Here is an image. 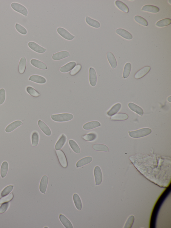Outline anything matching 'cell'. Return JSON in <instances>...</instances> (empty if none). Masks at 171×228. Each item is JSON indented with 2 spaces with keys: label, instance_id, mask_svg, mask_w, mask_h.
Masks as SVG:
<instances>
[{
  "label": "cell",
  "instance_id": "obj_1",
  "mask_svg": "<svg viewBox=\"0 0 171 228\" xmlns=\"http://www.w3.org/2000/svg\"><path fill=\"white\" fill-rule=\"evenodd\" d=\"M51 118L53 121L56 122H66L72 120L74 116L71 113H64L52 115Z\"/></svg>",
  "mask_w": 171,
  "mask_h": 228
},
{
  "label": "cell",
  "instance_id": "obj_2",
  "mask_svg": "<svg viewBox=\"0 0 171 228\" xmlns=\"http://www.w3.org/2000/svg\"><path fill=\"white\" fill-rule=\"evenodd\" d=\"M152 130L148 128H145L135 131L129 132V134L130 137L134 138H138L145 137L150 134Z\"/></svg>",
  "mask_w": 171,
  "mask_h": 228
},
{
  "label": "cell",
  "instance_id": "obj_3",
  "mask_svg": "<svg viewBox=\"0 0 171 228\" xmlns=\"http://www.w3.org/2000/svg\"><path fill=\"white\" fill-rule=\"evenodd\" d=\"M58 159L61 166L64 168H67L68 167V161L64 152L61 150L56 151Z\"/></svg>",
  "mask_w": 171,
  "mask_h": 228
},
{
  "label": "cell",
  "instance_id": "obj_4",
  "mask_svg": "<svg viewBox=\"0 0 171 228\" xmlns=\"http://www.w3.org/2000/svg\"><path fill=\"white\" fill-rule=\"evenodd\" d=\"M12 9L16 12L21 14L25 16L28 15V11L27 8L20 4L16 2H13L11 4Z\"/></svg>",
  "mask_w": 171,
  "mask_h": 228
},
{
  "label": "cell",
  "instance_id": "obj_5",
  "mask_svg": "<svg viewBox=\"0 0 171 228\" xmlns=\"http://www.w3.org/2000/svg\"><path fill=\"white\" fill-rule=\"evenodd\" d=\"M57 31L59 34L66 40H72L75 37L74 36L72 35L64 28L58 27L57 29Z\"/></svg>",
  "mask_w": 171,
  "mask_h": 228
},
{
  "label": "cell",
  "instance_id": "obj_6",
  "mask_svg": "<svg viewBox=\"0 0 171 228\" xmlns=\"http://www.w3.org/2000/svg\"><path fill=\"white\" fill-rule=\"evenodd\" d=\"M94 175L96 185H98L102 181V174L101 170L99 166H97L94 168Z\"/></svg>",
  "mask_w": 171,
  "mask_h": 228
},
{
  "label": "cell",
  "instance_id": "obj_7",
  "mask_svg": "<svg viewBox=\"0 0 171 228\" xmlns=\"http://www.w3.org/2000/svg\"><path fill=\"white\" fill-rule=\"evenodd\" d=\"M89 80L90 83L92 87H94L97 83V76L96 71L92 67L89 69Z\"/></svg>",
  "mask_w": 171,
  "mask_h": 228
},
{
  "label": "cell",
  "instance_id": "obj_8",
  "mask_svg": "<svg viewBox=\"0 0 171 228\" xmlns=\"http://www.w3.org/2000/svg\"><path fill=\"white\" fill-rule=\"evenodd\" d=\"M28 46L33 50L38 53H44L47 50L46 48L39 45V44L33 41H30L28 43Z\"/></svg>",
  "mask_w": 171,
  "mask_h": 228
},
{
  "label": "cell",
  "instance_id": "obj_9",
  "mask_svg": "<svg viewBox=\"0 0 171 228\" xmlns=\"http://www.w3.org/2000/svg\"><path fill=\"white\" fill-rule=\"evenodd\" d=\"M151 68L150 66H147L140 70L135 74L134 77L137 79L142 78L147 75L150 71Z\"/></svg>",
  "mask_w": 171,
  "mask_h": 228
},
{
  "label": "cell",
  "instance_id": "obj_10",
  "mask_svg": "<svg viewBox=\"0 0 171 228\" xmlns=\"http://www.w3.org/2000/svg\"><path fill=\"white\" fill-rule=\"evenodd\" d=\"M48 183V178L47 175H44L41 179L40 187L41 192L45 194Z\"/></svg>",
  "mask_w": 171,
  "mask_h": 228
},
{
  "label": "cell",
  "instance_id": "obj_11",
  "mask_svg": "<svg viewBox=\"0 0 171 228\" xmlns=\"http://www.w3.org/2000/svg\"><path fill=\"white\" fill-rule=\"evenodd\" d=\"M70 53L67 51H64L56 53L53 55L52 59L55 61L60 60L69 57Z\"/></svg>",
  "mask_w": 171,
  "mask_h": 228
},
{
  "label": "cell",
  "instance_id": "obj_12",
  "mask_svg": "<svg viewBox=\"0 0 171 228\" xmlns=\"http://www.w3.org/2000/svg\"><path fill=\"white\" fill-rule=\"evenodd\" d=\"M23 124L22 122L20 121H16L13 122L6 127L5 131L7 133H10L21 126Z\"/></svg>",
  "mask_w": 171,
  "mask_h": 228
},
{
  "label": "cell",
  "instance_id": "obj_13",
  "mask_svg": "<svg viewBox=\"0 0 171 228\" xmlns=\"http://www.w3.org/2000/svg\"><path fill=\"white\" fill-rule=\"evenodd\" d=\"M38 125L42 131L43 132L45 135L48 136H50L51 135V130L43 121L41 120L38 121Z\"/></svg>",
  "mask_w": 171,
  "mask_h": 228
},
{
  "label": "cell",
  "instance_id": "obj_14",
  "mask_svg": "<svg viewBox=\"0 0 171 228\" xmlns=\"http://www.w3.org/2000/svg\"><path fill=\"white\" fill-rule=\"evenodd\" d=\"M29 80L40 84H44L47 82V80L45 78L36 75L31 76L29 78Z\"/></svg>",
  "mask_w": 171,
  "mask_h": 228
},
{
  "label": "cell",
  "instance_id": "obj_15",
  "mask_svg": "<svg viewBox=\"0 0 171 228\" xmlns=\"http://www.w3.org/2000/svg\"><path fill=\"white\" fill-rule=\"evenodd\" d=\"M116 33L117 34L121 36L122 37L126 39L130 40L133 38L132 35L130 33L127 31V30L123 29L120 28L117 29L116 30Z\"/></svg>",
  "mask_w": 171,
  "mask_h": 228
},
{
  "label": "cell",
  "instance_id": "obj_16",
  "mask_svg": "<svg viewBox=\"0 0 171 228\" xmlns=\"http://www.w3.org/2000/svg\"><path fill=\"white\" fill-rule=\"evenodd\" d=\"M76 63L74 61L70 62L66 64V65L61 67L60 68V70L63 73H67L71 71L76 66Z\"/></svg>",
  "mask_w": 171,
  "mask_h": 228
},
{
  "label": "cell",
  "instance_id": "obj_17",
  "mask_svg": "<svg viewBox=\"0 0 171 228\" xmlns=\"http://www.w3.org/2000/svg\"><path fill=\"white\" fill-rule=\"evenodd\" d=\"M30 62L31 64L36 68L42 70H46L47 69V67L46 64L40 60L32 59L31 60Z\"/></svg>",
  "mask_w": 171,
  "mask_h": 228
},
{
  "label": "cell",
  "instance_id": "obj_18",
  "mask_svg": "<svg viewBox=\"0 0 171 228\" xmlns=\"http://www.w3.org/2000/svg\"><path fill=\"white\" fill-rule=\"evenodd\" d=\"M101 126V124L99 121H92L88 122L83 126L84 129L89 130L93 129Z\"/></svg>",
  "mask_w": 171,
  "mask_h": 228
},
{
  "label": "cell",
  "instance_id": "obj_19",
  "mask_svg": "<svg viewBox=\"0 0 171 228\" xmlns=\"http://www.w3.org/2000/svg\"><path fill=\"white\" fill-rule=\"evenodd\" d=\"M67 140L66 136L62 134L59 139L55 146V149L56 150H61Z\"/></svg>",
  "mask_w": 171,
  "mask_h": 228
},
{
  "label": "cell",
  "instance_id": "obj_20",
  "mask_svg": "<svg viewBox=\"0 0 171 228\" xmlns=\"http://www.w3.org/2000/svg\"><path fill=\"white\" fill-rule=\"evenodd\" d=\"M27 66V60L26 58L22 57L19 61L18 70L19 73L23 74L26 70Z\"/></svg>",
  "mask_w": 171,
  "mask_h": 228
},
{
  "label": "cell",
  "instance_id": "obj_21",
  "mask_svg": "<svg viewBox=\"0 0 171 228\" xmlns=\"http://www.w3.org/2000/svg\"><path fill=\"white\" fill-rule=\"evenodd\" d=\"M107 56L111 67L113 69L115 68L117 66V62L113 54L111 52H108L107 53Z\"/></svg>",
  "mask_w": 171,
  "mask_h": 228
},
{
  "label": "cell",
  "instance_id": "obj_22",
  "mask_svg": "<svg viewBox=\"0 0 171 228\" xmlns=\"http://www.w3.org/2000/svg\"><path fill=\"white\" fill-rule=\"evenodd\" d=\"M128 107L129 108L135 112L136 113L138 114L139 115L142 116L144 114V111L142 109V108L138 106L137 105L130 102L128 104Z\"/></svg>",
  "mask_w": 171,
  "mask_h": 228
},
{
  "label": "cell",
  "instance_id": "obj_23",
  "mask_svg": "<svg viewBox=\"0 0 171 228\" xmlns=\"http://www.w3.org/2000/svg\"><path fill=\"white\" fill-rule=\"evenodd\" d=\"M142 11H145L153 13H156L159 11V8L154 5H144L142 7L141 9Z\"/></svg>",
  "mask_w": 171,
  "mask_h": 228
},
{
  "label": "cell",
  "instance_id": "obj_24",
  "mask_svg": "<svg viewBox=\"0 0 171 228\" xmlns=\"http://www.w3.org/2000/svg\"><path fill=\"white\" fill-rule=\"evenodd\" d=\"M93 159L91 157H87L82 158L78 161L76 164V167L77 168L88 164L90 163Z\"/></svg>",
  "mask_w": 171,
  "mask_h": 228
},
{
  "label": "cell",
  "instance_id": "obj_25",
  "mask_svg": "<svg viewBox=\"0 0 171 228\" xmlns=\"http://www.w3.org/2000/svg\"><path fill=\"white\" fill-rule=\"evenodd\" d=\"M59 219L61 223L62 224L65 228H73V226L71 222L65 216L62 215V214H61L59 215Z\"/></svg>",
  "mask_w": 171,
  "mask_h": 228
},
{
  "label": "cell",
  "instance_id": "obj_26",
  "mask_svg": "<svg viewBox=\"0 0 171 228\" xmlns=\"http://www.w3.org/2000/svg\"><path fill=\"white\" fill-rule=\"evenodd\" d=\"M73 200L74 203L76 207L78 210H81L82 209V204L80 196L77 194L75 193L73 196Z\"/></svg>",
  "mask_w": 171,
  "mask_h": 228
},
{
  "label": "cell",
  "instance_id": "obj_27",
  "mask_svg": "<svg viewBox=\"0 0 171 228\" xmlns=\"http://www.w3.org/2000/svg\"><path fill=\"white\" fill-rule=\"evenodd\" d=\"M85 21L87 24L92 27L96 28L100 27V24L98 21L89 17L88 16H86Z\"/></svg>",
  "mask_w": 171,
  "mask_h": 228
},
{
  "label": "cell",
  "instance_id": "obj_28",
  "mask_svg": "<svg viewBox=\"0 0 171 228\" xmlns=\"http://www.w3.org/2000/svg\"><path fill=\"white\" fill-rule=\"evenodd\" d=\"M128 118L127 114L124 113H119L115 115L112 117L111 120L113 121H124L127 120Z\"/></svg>",
  "mask_w": 171,
  "mask_h": 228
},
{
  "label": "cell",
  "instance_id": "obj_29",
  "mask_svg": "<svg viewBox=\"0 0 171 228\" xmlns=\"http://www.w3.org/2000/svg\"><path fill=\"white\" fill-rule=\"evenodd\" d=\"M121 105L119 103L113 106L111 109L109 110L107 113V115L109 116H112L114 115L119 112L121 108Z\"/></svg>",
  "mask_w": 171,
  "mask_h": 228
},
{
  "label": "cell",
  "instance_id": "obj_30",
  "mask_svg": "<svg viewBox=\"0 0 171 228\" xmlns=\"http://www.w3.org/2000/svg\"><path fill=\"white\" fill-rule=\"evenodd\" d=\"M115 3L117 7L122 12L126 13H127L129 12L128 7L124 3L119 1H116Z\"/></svg>",
  "mask_w": 171,
  "mask_h": 228
},
{
  "label": "cell",
  "instance_id": "obj_31",
  "mask_svg": "<svg viewBox=\"0 0 171 228\" xmlns=\"http://www.w3.org/2000/svg\"><path fill=\"white\" fill-rule=\"evenodd\" d=\"M8 164L6 161H4L2 164L1 168V175L2 178L6 176L8 169Z\"/></svg>",
  "mask_w": 171,
  "mask_h": 228
},
{
  "label": "cell",
  "instance_id": "obj_32",
  "mask_svg": "<svg viewBox=\"0 0 171 228\" xmlns=\"http://www.w3.org/2000/svg\"><path fill=\"white\" fill-rule=\"evenodd\" d=\"M92 148L95 151L108 152L109 149L107 146L104 144H95L92 146Z\"/></svg>",
  "mask_w": 171,
  "mask_h": 228
},
{
  "label": "cell",
  "instance_id": "obj_33",
  "mask_svg": "<svg viewBox=\"0 0 171 228\" xmlns=\"http://www.w3.org/2000/svg\"><path fill=\"white\" fill-rule=\"evenodd\" d=\"M69 143L70 147L73 151L77 154L80 153L81 150L80 147L74 141L72 140H70L69 141Z\"/></svg>",
  "mask_w": 171,
  "mask_h": 228
},
{
  "label": "cell",
  "instance_id": "obj_34",
  "mask_svg": "<svg viewBox=\"0 0 171 228\" xmlns=\"http://www.w3.org/2000/svg\"><path fill=\"white\" fill-rule=\"evenodd\" d=\"M171 23V19L167 18L162 19L157 22L156 26L159 27H164L169 25Z\"/></svg>",
  "mask_w": 171,
  "mask_h": 228
},
{
  "label": "cell",
  "instance_id": "obj_35",
  "mask_svg": "<svg viewBox=\"0 0 171 228\" xmlns=\"http://www.w3.org/2000/svg\"><path fill=\"white\" fill-rule=\"evenodd\" d=\"M131 69V64L130 63H127L126 64L123 72V77L124 78H127L130 76Z\"/></svg>",
  "mask_w": 171,
  "mask_h": 228
},
{
  "label": "cell",
  "instance_id": "obj_36",
  "mask_svg": "<svg viewBox=\"0 0 171 228\" xmlns=\"http://www.w3.org/2000/svg\"><path fill=\"white\" fill-rule=\"evenodd\" d=\"M39 135L37 132H33L32 136V144L33 147L37 146L39 143Z\"/></svg>",
  "mask_w": 171,
  "mask_h": 228
},
{
  "label": "cell",
  "instance_id": "obj_37",
  "mask_svg": "<svg viewBox=\"0 0 171 228\" xmlns=\"http://www.w3.org/2000/svg\"><path fill=\"white\" fill-rule=\"evenodd\" d=\"M26 91L30 95L35 97H37L41 96V94L35 90L31 87H28L26 88Z\"/></svg>",
  "mask_w": 171,
  "mask_h": 228
},
{
  "label": "cell",
  "instance_id": "obj_38",
  "mask_svg": "<svg viewBox=\"0 0 171 228\" xmlns=\"http://www.w3.org/2000/svg\"><path fill=\"white\" fill-rule=\"evenodd\" d=\"M134 19L137 23L144 26H147L148 23L147 21L141 16H136L134 17Z\"/></svg>",
  "mask_w": 171,
  "mask_h": 228
},
{
  "label": "cell",
  "instance_id": "obj_39",
  "mask_svg": "<svg viewBox=\"0 0 171 228\" xmlns=\"http://www.w3.org/2000/svg\"><path fill=\"white\" fill-rule=\"evenodd\" d=\"M97 138V135L94 133H89L88 134L83 136L82 138L84 140L89 141H93Z\"/></svg>",
  "mask_w": 171,
  "mask_h": 228
},
{
  "label": "cell",
  "instance_id": "obj_40",
  "mask_svg": "<svg viewBox=\"0 0 171 228\" xmlns=\"http://www.w3.org/2000/svg\"><path fill=\"white\" fill-rule=\"evenodd\" d=\"M13 185L8 186L5 188L2 191L1 193V196L2 197L6 196L12 191L13 189Z\"/></svg>",
  "mask_w": 171,
  "mask_h": 228
},
{
  "label": "cell",
  "instance_id": "obj_41",
  "mask_svg": "<svg viewBox=\"0 0 171 228\" xmlns=\"http://www.w3.org/2000/svg\"><path fill=\"white\" fill-rule=\"evenodd\" d=\"M13 193H12L6 196L3 197L2 198L0 199V204H2L4 203L12 201L13 198Z\"/></svg>",
  "mask_w": 171,
  "mask_h": 228
},
{
  "label": "cell",
  "instance_id": "obj_42",
  "mask_svg": "<svg viewBox=\"0 0 171 228\" xmlns=\"http://www.w3.org/2000/svg\"><path fill=\"white\" fill-rule=\"evenodd\" d=\"M16 29L21 34L25 35L27 34V30L25 28L20 24H16L15 25Z\"/></svg>",
  "mask_w": 171,
  "mask_h": 228
},
{
  "label": "cell",
  "instance_id": "obj_43",
  "mask_svg": "<svg viewBox=\"0 0 171 228\" xmlns=\"http://www.w3.org/2000/svg\"><path fill=\"white\" fill-rule=\"evenodd\" d=\"M81 68H82V66H81L80 64H78L75 67L72 69L70 72V75L71 76H75L80 71Z\"/></svg>",
  "mask_w": 171,
  "mask_h": 228
},
{
  "label": "cell",
  "instance_id": "obj_44",
  "mask_svg": "<svg viewBox=\"0 0 171 228\" xmlns=\"http://www.w3.org/2000/svg\"><path fill=\"white\" fill-rule=\"evenodd\" d=\"M6 98V93L4 88L0 90V105L3 104Z\"/></svg>",
  "mask_w": 171,
  "mask_h": 228
},
{
  "label": "cell",
  "instance_id": "obj_45",
  "mask_svg": "<svg viewBox=\"0 0 171 228\" xmlns=\"http://www.w3.org/2000/svg\"><path fill=\"white\" fill-rule=\"evenodd\" d=\"M134 218L133 215H130L126 222L124 228H131L134 221Z\"/></svg>",
  "mask_w": 171,
  "mask_h": 228
},
{
  "label": "cell",
  "instance_id": "obj_46",
  "mask_svg": "<svg viewBox=\"0 0 171 228\" xmlns=\"http://www.w3.org/2000/svg\"><path fill=\"white\" fill-rule=\"evenodd\" d=\"M10 203L9 202L4 203L2 204L0 207V214H2L6 212L8 207H9Z\"/></svg>",
  "mask_w": 171,
  "mask_h": 228
},
{
  "label": "cell",
  "instance_id": "obj_47",
  "mask_svg": "<svg viewBox=\"0 0 171 228\" xmlns=\"http://www.w3.org/2000/svg\"><path fill=\"white\" fill-rule=\"evenodd\" d=\"M171 96H170L169 97V98H168V101L170 102H171Z\"/></svg>",
  "mask_w": 171,
  "mask_h": 228
}]
</instances>
